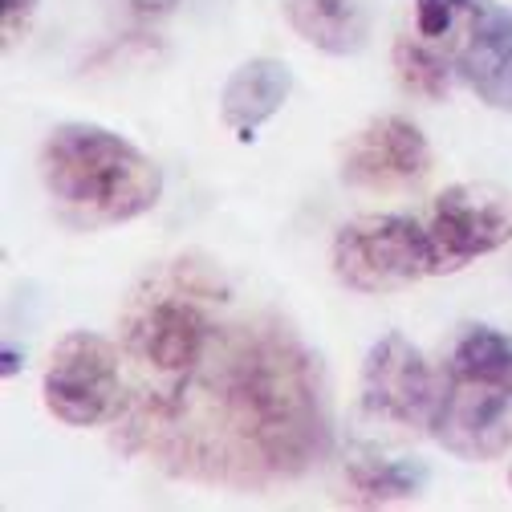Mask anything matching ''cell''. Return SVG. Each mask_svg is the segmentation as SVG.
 Instances as JSON below:
<instances>
[{"mask_svg": "<svg viewBox=\"0 0 512 512\" xmlns=\"http://www.w3.org/2000/svg\"><path fill=\"white\" fill-rule=\"evenodd\" d=\"M118 447L159 472L232 492L289 484L330 456V391L317 354L273 313L224 317L204 358L175 378H139Z\"/></svg>", "mask_w": 512, "mask_h": 512, "instance_id": "obj_1", "label": "cell"}, {"mask_svg": "<svg viewBox=\"0 0 512 512\" xmlns=\"http://www.w3.org/2000/svg\"><path fill=\"white\" fill-rule=\"evenodd\" d=\"M228 297V277L208 256L187 252L159 261L122 305V354L143 370V378H175L191 370L224 326Z\"/></svg>", "mask_w": 512, "mask_h": 512, "instance_id": "obj_2", "label": "cell"}, {"mask_svg": "<svg viewBox=\"0 0 512 512\" xmlns=\"http://www.w3.org/2000/svg\"><path fill=\"white\" fill-rule=\"evenodd\" d=\"M37 171L61 220L78 228L139 220L163 196L155 159L94 122L57 126L41 147Z\"/></svg>", "mask_w": 512, "mask_h": 512, "instance_id": "obj_3", "label": "cell"}, {"mask_svg": "<svg viewBox=\"0 0 512 512\" xmlns=\"http://www.w3.org/2000/svg\"><path fill=\"white\" fill-rule=\"evenodd\" d=\"M431 435L456 460L484 464L512 447V338L488 326L460 334L447 358Z\"/></svg>", "mask_w": 512, "mask_h": 512, "instance_id": "obj_4", "label": "cell"}, {"mask_svg": "<svg viewBox=\"0 0 512 512\" xmlns=\"http://www.w3.org/2000/svg\"><path fill=\"white\" fill-rule=\"evenodd\" d=\"M334 277L354 293H395L431 277L427 224L411 216H358L338 228L330 248Z\"/></svg>", "mask_w": 512, "mask_h": 512, "instance_id": "obj_5", "label": "cell"}, {"mask_svg": "<svg viewBox=\"0 0 512 512\" xmlns=\"http://www.w3.org/2000/svg\"><path fill=\"white\" fill-rule=\"evenodd\" d=\"M118 346L102 334L74 330L66 334L45 362L41 395L45 411L66 427H98L118 415L126 391H122V366Z\"/></svg>", "mask_w": 512, "mask_h": 512, "instance_id": "obj_6", "label": "cell"}, {"mask_svg": "<svg viewBox=\"0 0 512 512\" xmlns=\"http://www.w3.org/2000/svg\"><path fill=\"white\" fill-rule=\"evenodd\" d=\"M508 240H512V191L496 183L447 187L427 220L431 277L460 273L476 256H488Z\"/></svg>", "mask_w": 512, "mask_h": 512, "instance_id": "obj_7", "label": "cell"}, {"mask_svg": "<svg viewBox=\"0 0 512 512\" xmlns=\"http://www.w3.org/2000/svg\"><path fill=\"white\" fill-rule=\"evenodd\" d=\"M439 382L423 362L419 346L403 334L378 338L362 362V411L399 431H431Z\"/></svg>", "mask_w": 512, "mask_h": 512, "instance_id": "obj_8", "label": "cell"}, {"mask_svg": "<svg viewBox=\"0 0 512 512\" xmlns=\"http://www.w3.org/2000/svg\"><path fill=\"white\" fill-rule=\"evenodd\" d=\"M456 78L492 110L512 114V9L496 0H464L456 29L439 41Z\"/></svg>", "mask_w": 512, "mask_h": 512, "instance_id": "obj_9", "label": "cell"}, {"mask_svg": "<svg viewBox=\"0 0 512 512\" xmlns=\"http://www.w3.org/2000/svg\"><path fill=\"white\" fill-rule=\"evenodd\" d=\"M431 171V147L415 122L399 114L370 118L342 147V179L366 191L411 187Z\"/></svg>", "mask_w": 512, "mask_h": 512, "instance_id": "obj_10", "label": "cell"}, {"mask_svg": "<svg viewBox=\"0 0 512 512\" xmlns=\"http://www.w3.org/2000/svg\"><path fill=\"white\" fill-rule=\"evenodd\" d=\"M293 94V70L277 57H252L228 78L220 94V118L228 131H236L240 143H248L261 126L289 102Z\"/></svg>", "mask_w": 512, "mask_h": 512, "instance_id": "obj_11", "label": "cell"}, {"mask_svg": "<svg viewBox=\"0 0 512 512\" xmlns=\"http://www.w3.org/2000/svg\"><path fill=\"white\" fill-rule=\"evenodd\" d=\"M285 17L297 37H305L322 53L342 57L366 45V13L358 0H289Z\"/></svg>", "mask_w": 512, "mask_h": 512, "instance_id": "obj_12", "label": "cell"}, {"mask_svg": "<svg viewBox=\"0 0 512 512\" xmlns=\"http://www.w3.org/2000/svg\"><path fill=\"white\" fill-rule=\"evenodd\" d=\"M427 484V468L411 460H378V456H354L342 476V500L350 508H382L415 500Z\"/></svg>", "mask_w": 512, "mask_h": 512, "instance_id": "obj_13", "label": "cell"}, {"mask_svg": "<svg viewBox=\"0 0 512 512\" xmlns=\"http://www.w3.org/2000/svg\"><path fill=\"white\" fill-rule=\"evenodd\" d=\"M391 66H395V78L407 94L415 98H427V102H443L452 94V82H456V66L447 49L439 41H427V37H399L395 49H391Z\"/></svg>", "mask_w": 512, "mask_h": 512, "instance_id": "obj_14", "label": "cell"}, {"mask_svg": "<svg viewBox=\"0 0 512 512\" xmlns=\"http://www.w3.org/2000/svg\"><path fill=\"white\" fill-rule=\"evenodd\" d=\"M464 0H415V33L427 41H443L456 29Z\"/></svg>", "mask_w": 512, "mask_h": 512, "instance_id": "obj_15", "label": "cell"}, {"mask_svg": "<svg viewBox=\"0 0 512 512\" xmlns=\"http://www.w3.org/2000/svg\"><path fill=\"white\" fill-rule=\"evenodd\" d=\"M33 13H37V0H5V9H0V21H5V49H13V41L29 33Z\"/></svg>", "mask_w": 512, "mask_h": 512, "instance_id": "obj_16", "label": "cell"}, {"mask_svg": "<svg viewBox=\"0 0 512 512\" xmlns=\"http://www.w3.org/2000/svg\"><path fill=\"white\" fill-rule=\"evenodd\" d=\"M131 5H135L139 13H167L175 0H131Z\"/></svg>", "mask_w": 512, "mask_h": 512, "instance_id": "obj_17", "label": "cell"}, {"mask_svg": "<svg viewBox=\"0 0 512 512\" xmlns=\"http://www.w3.org/2000/svg\"><path fill=\"white\" fill-rule=\"evenodd\" d=\"M13 374H17V354L5 350V378H13Z\"/></svg>", "mask_w": 512, "mask_h": 512, "instance_id": "obj_18", "label": "cell"}, {"mask_svg": "<svg viewBox=\"0 0 512 512\" xmlns=\"http://www.w3.org/2000/svg\"><path fill=\"white\" fill-rule=\"evenodd\" d=\"M508 484H512V472H508Z\"/></svg>", "mask_w": 512, "mask_h": 512, "instance_id": "obj_19", "label": "cell"}]
</instances>
